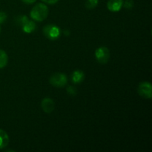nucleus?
<instances>
[{
    "instance_id": "2",
    "label": "nucleus",
    "mask_w": 152,
    "mask_h": 152,
    "mask_svg": "<svg viewBox=\"0 0 152 152\" xmlns=\"http://www.w3.org/2000/svg\"><path fill=\"white\" fill-rule=\"evenodd\" d=\"M49 83L56 88H62L68 83V77L63 73H55L50 76Z\"/></svg>"
},
{
    "instance_id": "18",
    "label": "nucleus",
    "mask_w": 152,
    "mask_h": 152,
    "mask_svg": "<svg viewBox=\"0 0 152 152\" xmlns=\"http://www.w3.org/2000/svg\"><path fill=\"white\" fill-rule=\"evenodd\" d=\"M22 1H23L24 3H25V4H33V3L36 2L37 0H22Z\"/></svg>"
},
{
    "instance_id": "8",
    "label": "nucleus",
    "mask_w": 152,
    "mask_h": 152,
    "mask_svg": "<svg viewBox=\"0 0 152 152\" xmlns=\"http://www.w3.org/2000/svg\"><path fill=\"white\" fill-rule=\"evenodd\" d=\"M71 80L74 84H80L85 80V74L80 70H76L71 74Z\"/></svg>"
},
{
    "instance_id": "4",
    "label": "nucleus",
    "mask_w": 152,
    "mask_h": 152,
    "mask_svg": "<svg viewBox=\"0 0 152 152\" xmlns=\"http://www.w3.org/2000/svg\"><path fill=\"white\" fill-rule=\"evenodd\" d=\"M110 56H111V53H110L109 49L105 46L98 48L95 50V57L97 62L102 65L108 63L110 59Z\"/></svg>"
},
{
    "instance_id": "6",
    "label": "nucleus",
    "mask_w": 152,
    "mask_h": 152,
    "mask_svg": "<svg viewBox=\"0 0 152 152\" xmlns=\"http://www.w3.org/2000/svg\"><path fill=\"white\" fill-rule=\"evenodd\" d=\"M41 107L43 111L47 114L53 112L55 108V103L51 98L46 97L42 100L41 102Z\"/></svg>"
},
{
    "instance_id": "10",
    "label": "nucleus",
    "mask_w": 152,
    "mask_h": 152,
    "mask_svg": "<svg viewBox=\"0 0 152 152\" xmlns=\"http://www.w3.org/2000/svg\"><path fill=\"white\" fill-rule=\"evenodd\" d=\"M22 31L27 34H31L33 31H35L36 29V24L34 21L28 20V22H25L23 25H22Z\"/></svg>"
},
{
    "instance_id": "17",
    "label": "nucleus",
    "mask_w": 152,
    "mask_h": 152,
    "mask_svg": "<svg viewBox=\"0 0 152 152\" xmlns=\"http://www.w3.org/2000/svg\"><path fill=\"white\" fill-rule=\"evenodd\" d=\"M42 1H43L45 4H56V2H58L59 0H41Z\"/></svg>"
},
{
    "instance_id": "14",
    "label": "nucleus",
    "mask_w": 152,
    "mask_h": 152,
    "mask_svg": "<svg viewBox=\"0 0 152 152\" xmlns=\"http://www.w3.org/2000/svg\"><path fill=\"white\" fill-rule=\"evenodd\" d=\"M67 92L69 95L71 96H75L77 93V90L75 87L74 86H69V87L67 88Z\"/></svg>"
},
{
    "instance_id": "12",
    "label": "nucleus",
    "mask_w": 152,
    "mask_h": 152,
    "mask_svg": "<svg viewBox=\"0 0 152 152\" xmlns=\"http://www.w3.org/2000/svg\"><path fill=\"white\" fill-rule=\"evenodd\" d=\"M98 2H99L98 0H86V8L89 9V10H91V9L95 8V7L97 6Z\"/></svg>"
},
{
    "instance_id": "19",
    "label": "nucleus",
    "mask_w": 152,
    "mask_h": 152,
    "mask_svg": "<svg viewBox=\"0 0 152 152\" xmlns=\"http://www.w3.org/2000/svg\"><path fill=\"white\" fill-rule=\"evenodd\" d=\"M0 33H1V26H0Z\"/></svg>"
},
{
    "instance_id": "5",
    "label": "nucleus",
    "mask_w": 152,
    "mask_h": 152,
    "mask_svg": "<svg viewBox=\"0 0 152 152\" xmlns=\"http://www.w3.org/2000/svg\"><path fill=\"white\" fill-rule=\"evenodd\" d=\"M137 92L140 96L145 99H151L152 97V86L148 82H142L139 84Z\"/></svg>"
},
{
    "instance_id": "1",
    "label": "nucleus",
    "mask_w": 152,
    "mask_h": 152,
    "mask_svg": "<svg viewBox=\"0 0 152 152\" xmlns=\"http://www.w3.org/2000/svg\"><path fill=\"white\" fill-rule=\"evenodd\" d=\"M48 7L45 4L38 3L31 9L30 15L31 19L36 22H42L48 17Z\"/></svg>"
},
{
    "instance_id": "7",
    "label": "nucleus",
    "mask_w": 152,
    "mask_h": 152,
    "mask_svg": "<svg viewBox=\"0 0 152 152\" xmlns=\"http://www.w3.org/2000/svg\"><path fill=\"white\" fill-rule=\"evenodd\" d=\"M123 6V0H109L107 3V7L111 12H118Z\"/></svg>"
},
{
    "instance_id": "9",
    "label": "nucleus",
    "mask_w": 152,
    "mask_h": 152,
    "mask_svg": "<svg viewBox=\"0 0 152 152\" xmlns=\"http://www.w3.org/2000/svg\"><path fill=\"white\" fill-rule=\"evenodd\" d=\"M9 142H10V138L8 134L4 130L0 129V150L7 147Z\"/></svg>"
},
{
    "instance_id": "15",
    "label": "nucleus",
    "mask_w": 152,
    "mask_h": 152,
    "mask_svg": "<svg viewBox=\"0 0 152 152\" xmlns=\"http://www.w3.org/2000/svg\"><path fill=\"white\" fill-rule=\"evenodd\" d=\"M123 5L127 9H131L134 5V2L132 0H126V1H123Z\"/></svg>"
},
{
    "instance_id": "3",
    "label": "nucleus",
    "mask_w": 152,
    "mask_h": 152,
    "mask_svg": "<svg viewBox=\"0 0 152 152\" xmlns=\"http://www.w3.org/2000/svg\"><path fill=\"white\" fill-rule=\"evenodd\" d=\"M43 34L45 37L50 40L57 39L61 34V30L55 25H47L43 28Z\"/></svg>"
},
{
    "instance_id": "11",
    "label": "nucleus",
    "mask_w": 152,
    "mask_h": 152,
    "mask_svg": "<svg viewBox=\"0 0 152 152\" xmlns=\"http://www.w3.org/2000/svg\"><path fill=\"white\" fill-rule=\"evenodd\" d=\"M8 62V56L6 52L3 50H0V69L4 68Z\"/></svg>"
},
{
    "instance_id": "13",
    "label": "nucleus",
    "mask_w": 152,
    "mask_h": 152,
    "mask_svg": "<svg viewBox=\"0 0 152 152\" xmlns=\"http://www.w3.org/2000/svg\"><path fill=\"white\" fill-rule=\"evenodd\" d=\"M16 20H17V23H19L20 25H23L25 23V22H28L29 19H28V18L25 15H22V16H19L17 17V19H16Z\"/></svg>"
},
{
    "instance_id": "16",
    "label": "nucleus",
    "mask_w": 152,
    "mask_h": 152,
    "mask_svg": "<svg viewBox=\"0 0 152 152\" xmlns=\"http://www.w3.org/2000/svg\"><path fill=\"white\" fill-rule=\"evenodd\" d=\"M7 19V14L4 12H0V24L4 23Z\"/></svg>"
}]
</instances>
